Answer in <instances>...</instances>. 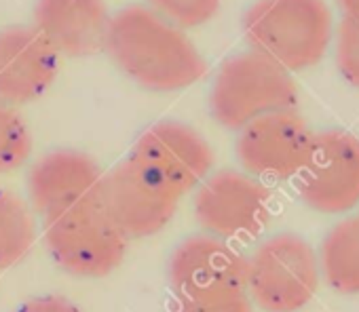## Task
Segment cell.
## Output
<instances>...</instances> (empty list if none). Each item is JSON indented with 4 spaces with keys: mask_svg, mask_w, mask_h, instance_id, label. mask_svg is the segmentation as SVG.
<instances>
[{
    "mask_svg": "<svg viewBox=\"0 0 359 312\" xmlns=\"http://www.w3.org/2000/svg\"><path fill=\"white\" fill-rule=\"evenodd\" d=\"M32 154V133L18 108L0 104V173L18 171Z\"/></svg>",
    "mask_w": 359,
    "mask_h": 312,
    "instance_id": "obj_17",
    "label": "cell"
},
{
    "mask_svg": "<svg viewBox=\"0 0 359 312\" xmlns=\"http://www.w3.org/2000/svg\"><path fill=\"white\" fill-rule=\"evenodd\" d=\"M315 133L296 110L266 114L239 131L235 152L245 173L258 180H290L304 169Z\"/></svg>",
    "mask_w": 359,
    "mask_h": 312,
    "instance_id": "obj_9",
    "label": "cell"
},
{
    "mask_svg": "<svg viewBox=\"0 0 359 312\" xmlns=\"http://www.w3.org/2000/svg\"><path fill=\"white\" fill-rule=\"evenodd\" d=\"M222 0H148V7L177 26L180 30H193L205 26L220 11Z\"/></svg>",
    "mask_w": 359,
    "mask_h": 312,
    "instance_id": "obj_18",
    "label": "cell"
},
{
    "mask_svg": "<svg viewBox=\"0 0 359 312\" xmlns=\"http://www.w3.org/2000/svg\"><path fill=\"white\" fill-rule=\"evenodd\" d=\"M338 5L342 9V20L359 26V0H338Z\"/></svg>",
    "mask_w": 359,
    "mask_h": 312,
    "instance_id": "obj_22",
    "label": "cell"
},
{
    "mask_svg": "<svg viewBox=\"0 0 359 312\" xmlns=\"http://www.w3.org/2000/svg\"><path fill=\"white\" fill-rule=\"evenodd\" d=\"M241 28L252 51L290 74L317 66L334 38V17L325 0H256Z\"/></svg>",
    "mask_w": 359,
    "mask_h": 312,
    "instance_id": "obj_2",
    "label": "cell"
},
{
    "mask_svg": "<svg viewBox=\"0 0 359 312\" xmlns=\"http://www.w3.org/2000/svg\"><path fill=\"white\" fill-rule=\"evenodd\" d=\"M104 51L125 76L154 93L187 89L208 70L189 34L148 5H129L112 15Z\"/></svg>",
    "mask_w": 359,
    "mask_h": 312,
    "instance_id": "obj_1",
    "label": "cell"
},
{
    "mask_svg": "<svg viewBox=\"0 0 359 312\" xmlns=\"http://www.w3.org/2000/svg\"><path fill=\"white\" fill-rule=\"evenodd\" d=\"M296 106L298 89L292 74L252 49L222 64L210 93L214 120L231 131Z\"/></svg>",
    "mask_w": 359,
    "mask_h": 312,
    "instance_id": "obj_3",
    "label": "cell"
},
{
    "mask_svg": "<svg viewBox=\"0 0 359 312\" xmlns=\"http://www.w3.org/2000/svg\"><path fill=\"white\" fill-rule=\"evenodd\" d=\"M36 241L32 209L13 192L0 190V270L20 264Z\"/></svg>",
    "mask_w": 359,
    "mask_h": 312,
    "instance_id": "obj_16",
    "label": "cell"
},
{
    "mask_svg": "<svg viewBox=\"0 0 359 312\" xmlns=\"http://www.w3.org/2000/svg\"><path fill=\"white\" fill-rule=\"evenodd\" d=\"M173 297L248 289V257L229 241L195 234L180 243L167 266Z\"/></svg>",
    "mask_w": 359,
    "mask_h": 312,
    "instance_id": "obj_11",
    "label": "cell"
},
{
    "mask_svg": "<svg viewBox=\"0 0 359 312\" xmlns=\"http://www.w3.org/2000/svg\"><path fill=\"white\" fill-rule=\"evenodd\" d=\"M15 312H83V310L64 295H41L28 299Z\"/></svg>",
    "mask_w": 359,
    "mask_h": 312,
    "instance_id": "obj_21",
    "label": "cell"
},
{
    "mask_svg": "<svg viewBox=\"0 0 359 312\" xmlns=\"http://www.w3.org/2000/svg\"><path fill=\"white\" fill-rule=\"evenodd\" d=\"M315 249L298 234L269 236L248 257V293L264 312H298L319 287Z\"/></svg>",
    "mask_w": 359,
    "mask_h": 312,
    "instance_id": "obj_4",
    "label": "cell"
},
{
    "mask_svg": "<svg viewBox=\"0 0 359 312\" xmlns=\"http://www.w3.org/2000/svg\"><path fill=\"white\" fill-rule=\"evenodd\" d=\"M169 312H254L248 289L208 293L193 297H173Z\"/></svg>",
    "mask_w": 359,
    "mask_h": 312,
    "instance_id": "obj_19",
    "label": "cell"
},
{
    "mask_svg": "<svg viewBox=\"0 0 359 312\" xmlns=\"http://www.w3.org/2000/svg\"><path fill=\"white\" fill-rule=\"evenodd\" d=\"M195 215L205 234L220 241L256 239L271 215V190L262 180L235 169L210 176L195 197Z\"/></svg>",
    "mask_w": 359,
    "mask_h": 312,
    "instance_id": "obj_7",
    "label": "cell"
},
{
    "mask_svg": "<svg viewBox=\"0 0 359 312\" xmlns=\"http://www.w3.org/2000/svg\"><path fill=\"white\" fill-rule=\"evenodd\" d=\"M298 194L319 213H346L359 205V139L346 131H321L298 173Z\"/></svg>",
    "mask_w": 359,
    "mask_h": 312,
    "instance_id": "obj_8",
    "label": "cell"
},
{
    "mask_svg": "<svg viewBox=\"0 0 359 312\" xmlns=\"http://www.w3.org/2000/svg\"><path fill=\"white\" fill-rule=\"evenodd\" d=\"M336 66L342 78L359 89V26L342 20L336 32Z\"/></svg>",
    "mask_w": 359,
    "mask_h": 312,
    "instance_id": "obj_20",
    "label": "cell"
},
{
    "mask_svg": "<svg viewBox=\"0 0 359 312\" xmlns=\"http://www.w3.org/2000/svg\"><path fill=\"white\" fill-rule=\"evenodd\" d=\"M129 239L100 205L74 209L45 224V245L53 262L79 278H102L114 272L127 253Z\"/></svg>",
    "mask_w": 359,
    "mask_h": 312,
    "instance_id": "obj_6",
    "label": "cell"
},
{
    "mask_svg": "<svg viewBox=\"0 0 359 312\" xmlns=\"http://www.w3.org/2000/svg\"><path fill=\"white\" fill-rule=\"evenodd\" d=\"M182 197L163 176L129 156L104 176L100 207L127 239H148L173 220Z\"/></svg>",
    "mask_w": 359,
    "mask_h": 312,
    "instance_id": "obj_5",
    "label": "cell"
},
{
    "mask_svg": "<svg viewBox=\"0 0 359 312\" xmlns=\"http://www.w3.org/2000/svg\"><path fill=\"white\" fill-rule=\"evenodd\" d=\"M131 159L154 169L182 194L199 188L214 169L210 141L177 120H161L144 131L131 150Z\"/></svg>",
    "mask_w": 359,
    "mask_h": 312,
    "instance_id": "obj_12",
    "label": "cell"
},
{
    "mask_svg": "<svg viewBox=\"0 0 359 312\" xmlns=\"http://www.w3.org/2000/svg\"><path fill=\"white\" fill-rule=\"evenodd\" d=\"M319 274L344 295L359 293V218L342 220L323 239L317 253Z\"/></svg>",
    "mask_w": 359,
    "mask_h": 312,
    "instance_id": "obj_15",
    "label": "cell"
},
{
    "mask_svg": "<svg viewBox=\"0 0 359 312\" xmlns=\"http://www.w3.org/2000/svg\"><path fill=\"white\" fill-rule=\"evenodd\" d=\"M104 173L89 154L79 150H53L39 159L28 173L32 209L53 222L74 209L100 205Z\"/></svg>",
    "mask_w": 359,
    "mask_h": 312,
    "instance_id": "obj_10",
    "label": "cell"
},
{
    "mask_svg": "<svg viewBox=\"0 0 359 312\" xmlns=\"http://www.w3.org/2000/svg\"><path fill=\"white\" fill-rule=\"evenodd\" d=\"M60 55L28 26L0 30V104L24 106L43 97L55 83Z\"/></svg>",
    "mask_w": 359,
    "mask_h": 312,
    "instance_id": "obj_13",
    "label": "cell"
},
{
    "mask_svg": "<svg viewBox=\"0 0 359 312\" xmlns=\"http://www.w3.org/2000/svg\"><path fill=\"white\" fill-rule=\"evenodd\" d=\"M110 11L104 0H36L34 30L62 57H91L106 47Z\"/></svg>",
    "mask_w": 359,
    "mask_h": 312,
    "instance_id": "obj_14",
    "label": "cell"
}]
</instances>
